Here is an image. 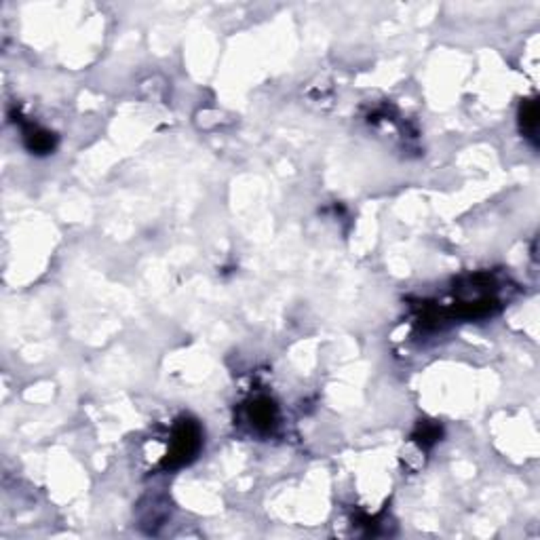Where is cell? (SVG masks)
<instances>
[{
	"label": "cell",
	"mask_w": 540,
	"mask_h": 540,
	"mask_svg": "<svg viewBox=\"0 0 540 540\" xmlns=\"http://www.w3.org/2000/svg\"><path fill=\"white\" fill-rule=\"evenodd\" d=\"M536 127H538V105L534 99H527L521 105V129L527 138H536Z\"/></svg>",
	"instance_id": "3957f363"
},
{
	"label": "cell",
	"mask_w": 540,
	"mask_h": 540,
	"mask_svg": "<svg viewBox=\"0 0 540 540\" xmlns=\"http://www.w3.org/2000/svg\"><path fill=\"white\" fill-rule=\"evenodd\" d=\"M277 409L270 399H258L251 407V420L258 428H270L275 424Z\"/></svg>",
	"instance_id": "7a4b0ae2"
},
{
	"label": "cell",
	"mask_w": 540,
	"mask_h": 540,
	"mask_svg": "<svg viewBox=\"0 0 540 540\" xmlns=\"http://www.w3.org/2000/svg\"><path fill=\"white\" fill-rule=\"evenodd\" d=\"M198 448H200V430H198V426L194 422H190V420H184L175 428V439H173L167 465L175 467V465L188 462L190 458H194Z\"/></svg>",
	"instance_id": "6da1fadb"
}]
</instances>
